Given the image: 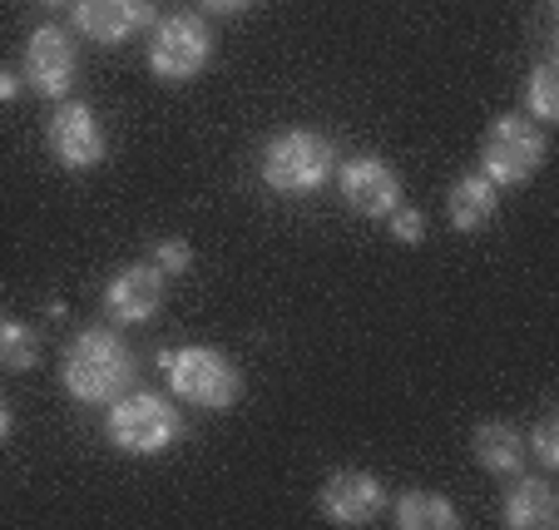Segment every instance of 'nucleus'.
<instances>
[{
	"label": "nucleus",
	"instance_id": "nucleus-1",
	"mask_svg": "<svg viewBox=\"0 0 559 530\" xmlns=\"http://www.w3.org/2000/svg\"><path fill=\"white\" fill-rule=\"evenodd\" d=\"M60 382L74 402H85V407L115 402V397L134 382V352L124 348V338H119L115 328H85L64 348Z\"/></svg>",
	"mask_w": 559,
	"mask_h": 530
},
{
	"label": "nucleus",
	"instance_id": "nucleus-2",
	"mask_svg": "<svg viewBox=\"0 0 559 530\" xmlns=\"http://www.w3.org/2000/svg\"><path fill=\"white\" fill-rule=\"evenodd\" d=\"M332 149L328 134L317 129H283L263 144V160H258V174L273 193H317L322 184L332 179Z\"/></svg>",
	"mask_w": 559,
	"mask_h": 530
},
{
	"label": "nucleus",
	"instance_id": "nucleus-3",
	"mask_svg": "<svg viewBox=\"0 0 559 530\" xmlns=\"http://www.w3.org/2000/svg\"><path fill=\"white\" fill-rule=\"evenodd\" d=\"M164 377H169L174 397L203 407V412H228L243 397V372L233 367L218 348H174L158 357Z\"/></svg>",
	"mask_w": 559,
	"mask_h": 530
},
{
	"label": "nucleus",
	"instance_id": "nucleus-4",
	"mask_svg": "<svg viewBox=\"0 0 559 530\" xmlns=\"http://www.w3.org/2000/svg\"><path fill=\"white\" fill-rule=\"evenodd\" d=\"M545 154H549L545 125H535L525 115H500V119H490L486 144H480V174L496 179L500 189L530 184L539 174V164H545Z\"/></svg>",
	"mask_w": 559,
	"mask_h": 530
},
{
	"label": "nucleus",
	"instance_id": "nucleus-5",
	"mask_svg": "<svg viewBox=\"0 0 559 530\" xmlns=\"http://www.w3.org/2000/svg\"><path fill=\"white\" fill-rule=\"evenodd\" d=\"M105 432L129 457H154V451H164L179 436V412H174V402H164L154 392L115 397L105 416Z\"/></svg>",
	"mask_w": 559,
	"mask_h": 530
},
{
	"label": "nucleus",
	"instance_id": "nucleus-6",
	"mask_svg": "<svg viewBox=\"0 0 559 530\" xmlns=\"http://www.w3.org/2000/svg\"><path fill=\"white\" fill-rule=\"evenodd\" d=\"M209 60H213V35L199 15L179 11V15L154 21V35H148V70H154L158 80H169V85L193 80Z\"/></svg>",
	"mask_w": 559,
	"mask_h": 530
},
{
	"label": "nucleus",
	"instance_id": "nucleus-7",
	"mask_svg": "<svg viewBox=\"0 0 559 530\" xmlns=\"http://www.w3.org/2000/svg\"><path fill=\"white\" fill-rule=\"evenodd\" d=\"M45 144L64 169H95L105 160V129H99L95 109L80 105V99H64L60 109L45 125Z\"/></svg>",
	"mask_w": 559,
	"mask_h": 530
},
{
	"label": "nucleus",
	"instance_id": "nucleus-8",
	"mask_svg": "<svg viewBox=\"0 0 559 530\" xmlns=\"http://www.w3.org/2000/svg\"><path fill=\"white\" fill-rule=\"evenodd\" d=\"M25 85L45 99H64L74 85V40L60 31V25H40L25 45Z\"/></svg>",
	"mask_w": 559,
	"mask_h": 530
},
{
	"label": "nucleus",
	"instance_id": "nucleus-9",
	"mask_svg": "<svg viewBox=\"0 0 559 530\" xmlns=\"http://www.w3.org/2000/svg\"><path fill=\"white\" fill-rule=\"evenodd\" d=\"M317 506H322V516H328L332 526H371V520L381 516V506H386V491H381V481L371 476V471L342 467L328 476Z\"/></svg>",
	"mask_w": 559,
	"mask_h": 530
},
{
	"label": "nucleus",
	"instance_id": "nucleus-10",
	"mask_svg": "<svg viewBox=\"0 0 559 530\" xmlns=\"http://www.w3.org/2000/svg\"><path fill=\"white\" fill-rule=\"evenodd\" d=\"M337 189L361 219H386V213L402 203V179H396L391 164L377 160V154H357V160L342 164Z\"/></svg>",
	"mask_w": 559,
	"mask_h": 530
},
{
	"label": "nucleus",
	"instance_id": "nucleus-11",
	"mask_svg": "<svg viewBox=\"0 0 559 530\" xmlns=\"http://www.w3.org/2000/svg\"><path fill=\"white\" fill-rule=\"evenodd\" d=\"M164 303V273L154 263H129L109 278L105 287V318L115 328H129V322H148Z\"/></svg>",
	"mask_w": 559,
	"mask_h": 530
},
{
	"label": "nucleus",
	"instance_id": "nucleus-12",
	"mask_svg": "<svg viewBox=\"0 0 559 530\" xmlns=\"http://www.w3.org/2000/svg\"><path fill=\"white\" fill-rule=\"evenodd\" d=\"M154 25V5L148 0H74V31L85 40L119 45L129 35Z\"/></svg>",
	"mask_w": 559,
	"mask_h": 530
},
{
	"label": "nucleus",
	"instance_id": "nucleus-13",
	"mask_svg": "<svg viewBox=\"0 0 559 530\" xmlns=\"http://www.w3.org/2000/svg\"><path fill=\"white\" fill-rule=\"evenodd\" d=\"M506 520L510 530H555L559 526V496L545 476H525L510 486L506 496Z\"/></svg>",
	"mask_w": 559,
	"mask_h": 530
},
{
	"label": "nucleus",
	"instance_id": "nucleus-14",
	"mask_svg": "<svg viewBox=\"0 0 559 530\" xmlns=\"http://www.w3.org/2000/svg\"><path fill=\"white\" fill-rule=\"evenodd\" d=\"M500 209V184L486 179V174H461L451 189V199H445V213H451V223L461 228V234H475V228H486L490 219H496Z\"/></svg>",
	"mask_w": 559,
	"mask_h": 530
},
{
	"label": "nucleus",
	"instance_id": "nucleus-15",
	"mask_svg": "<svg viewBox=\"0 0 559 530\" xmlns=\"http://www.w3.org/2000/svg\"><path fill=\"white\" fill-rule=\"evenodd\" d=\"M475 461L490 471V476H515L525 467V432L510 422H480L471 436Z\"/></svg>",
	"mask_w": 559,
	"mask_h": 530
},
{
	"label": "nucleus",
	"instance_id": "nucleus-16",
	"mask_svg": "<svg viewBox=\"0 0 559 530\" xmlns=\"http://www.w3.org/2000/svg\"><path fill=\"white\" fill-rule=\"evenodd\" d=\"M391 520L402 530H455L461 526L455 506L445 496H436V491H406V496L396 500V516Z\"/></svg>",
	"mask_w": 559,
	"mask_h": 530
},
{
	"label": "nucleus",
	"instance_id": "nucleus-17",
	"mask_svg": "<svg viewBox=\"0 0 559 530\" xmlns=\"http://www.w3.org/2000/svg\"><path fill=\"white\" fill-rule=\"evenodd\" d=\"M40 362V338H35L31 322L0 318V367L5 372H31Z\"/></svg>",
	"mask_w": 559,
	"mask_h": 530
},
{
	"label": "nucleus",
	"instance_id": "nucleus-18",
	"mask_svg": "<svg viewBox=\"0 0 559 530\" xmlns=\"http://www.w3.org/2000/svg\"><path fill=\"white\" fill-rule=\"evenodd\" d=\"M525 105H530V115H535V125H555L559 119V64L555 60L535 64L530 90H525Z\"/></svg>",
	"mask_w": 559,
	"mask_h": 530
},
{
	"label": "nucleus",
	"instance_id": "nucleus-19",
	"mask_svg": "<svg viewBox=\"0 0 559 530\" xmlns=\"http://www.w3.org/2000/svg\"><path fill=\"white\" fill-rule=\"evenodd\" d=\"M148 263H154L164 278L189 273V268H193V248H189V238H158L154 254H148Z\"/></svg>",
	"mask_w": 559,
	"mask_h": 530
},
{
	"label": "nucleus",
	"instance_id": "nucleus-20",
	"mask_svg": "<svg viewBox=\"0 0 559 530\" xmlns=\"http://www.w3.org/2000/svg\"><path fill=\"white\" fill-rule=\"evenodd\" d=\"M530 451H535V461H539L545 471L559 467V422H555V412L539 416V426L530 432Z\"/></svg>",
	"mask_w": 559,
	"mask_h": 530
},
{
	"label": "nucleus",
	"instance_id": "nucleus-21",
	"mask_svg": "<svg viewBox=\"0 0 559 530\" xmlns=\"http://www.w3.org/2000/svg\"><path fill=\"white\" fill-rule=\"evenodd\" d=\"M386 219H391V238H402V244H421L426 238V219H421V209H412V203H396Z\"/></svg>",
	"mask_w": 559,
	"mask_h": 530
},
{
	"label": "nucleus",
	"instance_id": "nucleus-22",
	"mask_svg": "<svg viewBox=\"0 0 559 530\" xmlns=\"http://www.w3.org/2000/svg\"><path fill=\"white\" fill-rule=\"evenodd\" d=\"M243 5H253V0H203V11H213V15H233V11H243Z\"/></svg>",
	"mask_w": 559,
	"mask_h": 530
},
{
	"label": "nucleus",
	"instance_id": "nucleus-23",
	"mask_svg": "<svg viewBox=\"0 0 559 530\" xmlns=\"http://www.w3.org/2000/svg\"><path fill=\"white\" fill-rule=\"evenodd\" d=\"M15 90H21V80L11 70H0V99H15Z\"/></svg>",
	"mask_w": 559,
	"mask_h": 530
},
{
	"label": "nucleus",
	"instance_id": "nucleus-24",
	"mask_svg": "<svg viewBox=\"0 0 559 530\" xmlns=\"http://www.w3.org/2000/svg\"><path fill=\"white\" fill-rule=\"evenodd\" d=\"M5 436H11V407L0 402V446H5Z\"/></svg>",
	"mask_w": 559,
	"mask_h": 530
},
{
	"label": "nucleus",
	"instance_id": "nucleus-25",
	"mask_svg": "<svg viewBox=\"0 0 559 530\" xmlns=\"http://www.w3.org/2000/svg\"><path fill=\"white\" fill-rule=\"evenodd\" d=\"M40 5H64V0H40Z\"/></svg>",
	"mask_w": 559,
	"mask_h": 530
}]
</instances>
